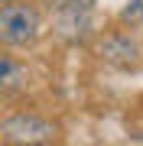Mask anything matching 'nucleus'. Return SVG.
Returning <instances> with one entry per match:
<instances>
[{"label":"nucleus","mask_w":143,"mask_h":146,"mask_svg":"<svg viewBox=\"0 0 143 146\" xmlns=\"http://www.w3.org/2000/svg\"><path fill=\"white\" fill-rule=\"evenodd\" d=\"M43 33V13L29 3V0H20V3H3L0 7V42L7 49H23L33 46Z\"/></svg>","instance_id":"nucleus-1"},{"label":"nucleus","mask_w":143,"mask_h":146,"mask_svg":"<svg viewBox=\"0 0 143 146\" xmlns=\"http://www.w3.org/2000/svg\"><path fill=\"white\" fill-rule=\"evenodd\" d=\"M0 140L3 143H52L59 140V123L39 114H10L0 120Z\"/></svg>","instance_id":"nucleus-2"},{"label":"nucleus","mask_w":143,"mask_h":146,"mask_svg":"<svg viewBox=\"0 0 143 146\" xmlns=\"http://www.w3.org/2000/svg\"><path fill=\"white\" fill-rule=\"evenodd\" d=\"M52 16V36L62 39L65 46H85V42L94 36V16L91 10H59L49 13Z\"/></svg>","instance_id":"nucleus-3"},{"label":"nucleus","mask_w":143,"mask_h":146,"mask_svg":"<svg viewBox=\"0 0 143 146\" xmlns=\"http://www.w3.org/2000/svg\"><path fill=\"white\" fill-rule=\"evenodd\" d=\"M98 55H101V62L111 65V68H133L140 62V46L127 33H111V36L101 39Z\"/></svg>","instance_id":"nucleus-4"},{"label":"nucleus","mask_w":143,"mask_h":146,"mask_svg":"<svg viewBox=\"0 0 143 146\" xmlns=\"http://www.w3.org/2000/svg\"><path fill=\"white\" fill-rule=\"evenodd\" d=\"M23 84H26V65H20L10 55H3V62H0V88H3V94L20 91Z\"/></svg>","instance_id":"nucleus-5"},{"label":"nucleus","mask_w":143,"mask_h":146,"mask_svg":"<svg viewBox=\"0 0 143 146\" xmlns=\"http://www.w3.org/2000/svg\"><path fill=\"white\" fill-rule=\"evenodd\" d=\"M94 3L98 0H43V7L49 13H59V10H94Z\"/></svg>","instance_id":"nucleus-6"},{"label":"nucleus","mask_w":143,"mask_h":146,"mask_svg":"<svg viewBox=\"0 0 143 146\" xmlns=\"http://www.w3.org/2000/svg\"><path fill=\"white\" fill-rule=\"evenodd\" d=\"M120 20H124V23H137V20H143V0L127 3V7L120 10Z\"/></svg>","instance_id":"nucleus-7"},{"label":"nucleus","mask_w":143,"mask_h":146,"mask_svg":"<svg viewBox=\"0 0 143 146\" xmlns=\"http://www.w3.org/2000/svg\"><path fill=\"white\" fill-rule=\"evenodd\" d=\"M0 3H20V0H0Z\"/></svg>","instance_id":"nucleus-8"}]
</instances>
